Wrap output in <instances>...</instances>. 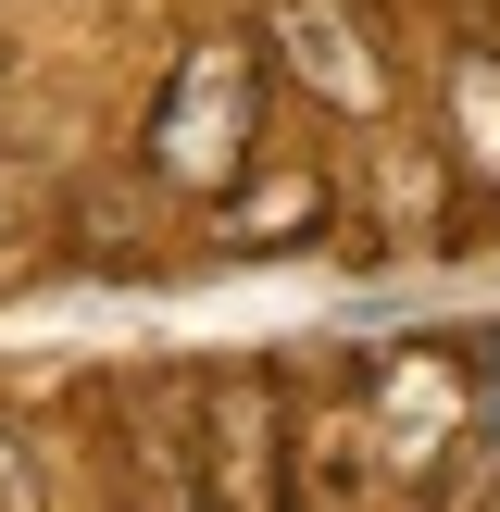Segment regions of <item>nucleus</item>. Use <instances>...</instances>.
Instances as JSON below:
<instances>
[{
    "mask_svg": "<svg viewBox=\"0 0 500 512\" xmlns=\"http://www.w3.org/2000/svg\"><path fill=\"white\" fill-rule=\"evenodd\" d=\"M0 75H13V63H0Z\"/></svg>",
    "mask_w": 500,
    "mask_h": 512,
    "instance_id": "nucleus-5",
    "label": "nucleus"
},
{
    "mask_svg": "<svg viewBox=\"0 0 500 512\" xmlns=\"http://www.w3.org/2000/svg\"><path fill=\"white\" fill-rule=\"evenodd\" d=\"M0 512H50V475H38V438L0 425Z\"/></svg>",
    "mask_w": 500,
    "mask_h": 512,
    "instance_id": "nucleus-4",
    "label": "nucleus"
},
{
    "mask_svg": "<svg viewBox=\"0 0 500 512\" xmlns=\"http://www.w3.org/2000/svg\"><path fill=\"white\" fill-rule=\"evenodd\" d=\"M275 38H288V63H300V88H313V100H338V113H375V100H388V75H375L363 25H350L338 0H288Z\"/></svg>",
    "mask_w": 500,
    "mask_h": 512,
    "instance_id": "nucleus-2",
    "label": "nucleus"
},
{
    "mask_svg": "<svg viewBox=\"0 0 500 512\" xmlns=\"http://www.w3.org/2000/svg\"><path fill=\"white\" fill-rule=\"evenodd\" d=\"M450 138H463V163L500 188V50H488V38L450 50Z\"/></svg>",
    "mask_w": 500,
    "mask_h": 512,
    "instance_id": "nucleus-3",
    "label": "nucleus"
},
{
    "mask_svg": "<svg viewBox=\"0 0 500 512\" xmlns=\"http://www.w3.org/2000/svg\"><path fill=\"white\" fill-rule=\"evenodd\" d=\"M250 125H263V50L250 38H188L150 113V175L188 200H225L250 175Z\"/></svg>",
    "mask_w": 500,
    "mask_h": 512,
    "instance_id": "nucleus-1",
    "label": "nucleus"
}]
</instances>
